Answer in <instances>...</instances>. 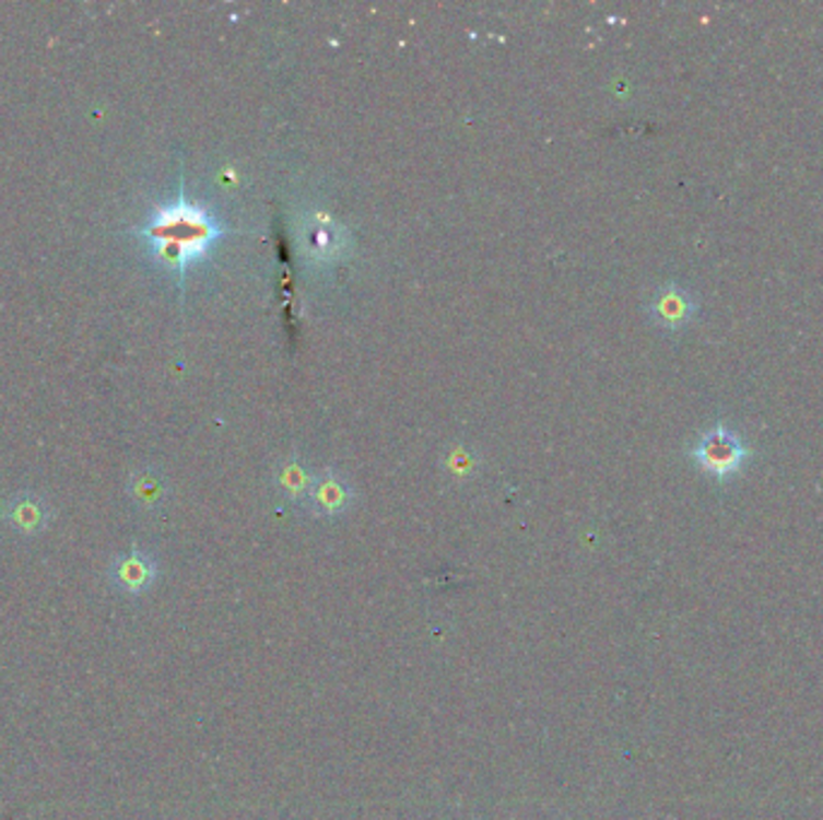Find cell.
<instances>
[{
    "mask_svg": "<svg viewBox=\"0 0 823 820\" xmlns=\"http://www.w3.org/2000/svg\"><path fill=\"white\" fill-rule=\"evenodd\" d=\"M354 236L330 210L308 204L296 214V248L311 265H340L352 256Z\"/></svg>",
    "mask_w": 823,
    "mask_h": 820,
    "instance_id": "obj_2",
    "label": "cell"
},
{
    "mask_svg": "<svg viewBox=\"0 0 823 820\" xmlns=\"http://www.w3.org/2000/svg\"><path fill=\"white\" fill-rule=\"evenodd\" d=\"M3 517H5V523L15 529V532L34 537L51 525L54 513H51V505L44 499L34 496V493H22V496L8 503Z\"/></svg>",
    "mask_w": 823,
    "mask_h": 820,
    "instance_id": "obj_7",
    "label": "cell"
},
{
    "mask_svg": "<svg viewBox=\"0 0 823 820\" xmlns=\"http://www.w3.org/2000/svg\"><path fill=\"white\" fill-rule=\"evenodd\" d=\"M238 184H242V172H238L236 166H232V164L220 166V172H217V186H222V188H234V186H238Z\"/></svg>",
    "mask_w": 823,
    "mask_h": 820,
    "instance_id": "obj_11",
    "label": "cell"
},
{
    "mask_svg": "<svg viewBox=\"0 0 823 820\" xmlns=\"http://www.w3.org/2000/svg\"><path fill=\"white\" fill-rule=\"evenodd\" d=\"M222 234L217 220L200 204L190 202L184 190L174 202L154 210L148 224L140 229V236L148 241L152 256L178 280H184L188 265L205 256Z\"/></svg>",
    "mask_w": 823,
    "mask_h": 820,
    "instance_id": "obj_1",
    "label": "cell"
},
{
    "mask_svg": "<svg viewBox=\"0 0 823 820\" xmlns=\"http://www.w3.org/2000/svg\"><path fill=\"white\" fill-rule=\"evenodd\" d=\"M128 493L138 508L157 511L166 503V496H169V484H166V477L157 472V469L145 467L130 477Z\"/></svg>",
    "mask_w": 823,
    "mask_h": 820,
    "instance_id": "obj_9",
    "label": "cell"
},
{
    "mask_svg": "<svg viewBox=\"0 0 823 820\" xmlns=\"http://www.w3.org/2000/svg\"><path fill=\"white\" fill-rule=\"evenodd\" d=\"M314 469L308 467L299 457H287V460L278 462L274 467V489H278L284 499H290L292 503H302L308 496V489L314 484Z\"/></svg>",
    "mask_w": 823,
    "mask_h": 820,
    "instance_id": "obj_8",
    "label": "cell"
},
{
    "mask_svg": "<svg viewBox=\"0 0 823 820\" xmlns=\"http://www.w3.org/2000/svg\"><path fill=\"white\" fill-rule=\"evenodd\" d=\"M749 455L751 450L742 443V438L725 424H715L713 429H708L694 443V448H691V457H694L703 472H708L720 481L737 475Z\"/></svg>",
    "mask_w": 823,
    "mask_h": 820,
    "instance_id": "obj_3",
    "label": "cell"
},
{
    "mask_svg": "<svg viewBox=\"0 0 823 820\" xmlns=\"http://www.w3.org/2000/svg\"><path fill=\"white\" fill-rule=\"evenodd\" d=\"M482 469V455L477 453L474 445L458 443L452 445L440 457V472L450 479L452 484H468Z\"/></svg>",
    "mask_w": 823,
    "mask_h": 820,
    "instance_id": "obj_10",
    "label": "cell"
},
{
    "mask_svg": "<svg viewBox=\"0 0 823 820\" xmlns=\"http://www.w3.org/2000/svg\"><path fill=\"white\" fill-rule=\"evenodd\" d=\"M354 499H356V491L348 477L338 472V469H324V472L316 475L304 505L314 517L336 520V517L344 515L352 508Z\"/></svg>",
    "mask_w": 823,
    "mask_h": 820,
    "instance_id": "obj_4",
    "label": "cell"
},
{
    "mask_svg": "<svg viewBox=\"0 0 823 820\" xmlns=\"http://www.w3.org/2000/svg\"><path fill=\"white\" fill-rule=\"evenodd\" d=\"M160 577V563L152 553L142 549H130L118 557L109 565V583L116 593H124L128 597H140L150 593Z\"/></svg>",
    "mask_w": 823,
    "mask_h": 820,
    "instance_id": "obj_5",
    "label": "cell"
},
{
    "mask_svg": "<svg viewBox=\"0 0 823 820\" xmlns=\"http://www.w3.org/2000/svg\"><path fill=\"white\" fill-rule=\"evenodd\" d=\"M696 298L689 289L679 284H665L655 289V294L648 301V316L667 332L684 330L686 325L696 316Z\"/></svg>",
    "mask_w": 823,
    "mask_h": 820,
    "instance_id": "obj_6",
    "label": "cell"
}]
</instances>
